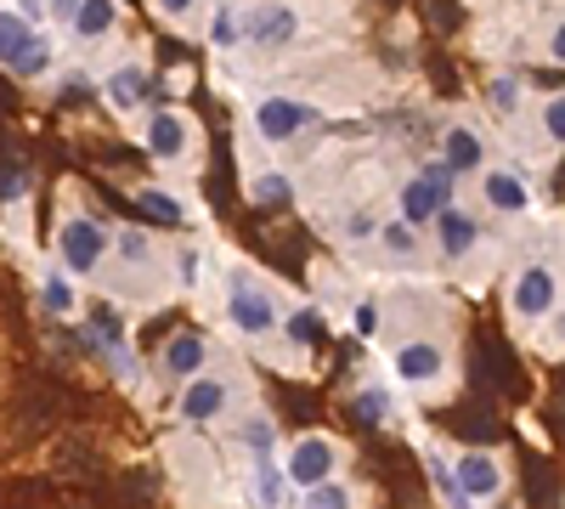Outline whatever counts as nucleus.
<instances>
[{
	"label": "nucleus",
	"mask_w": 565,
	"mask_h": 509,
	"mask_svg": "<svg viewBox=\"0 0 565 509\" xmlns=\"http://www.w3.org/2000/svg\"><path fill=\"white\" fill-rule=\"evenodd\" d=\"M114 255V233L103 226V215L90 210H63L57 221V266L68 277H97Z\"/></svg>",
	"instance_id": "1"
},
{
	"label": "nucleus",
	"mask_w": 565,
	"mask_h": 509,
	"mask_svg": "<svg viewBox=\"0 0 565 509\" xmlns=\"http://www.w3.org/2000/svg\"><path fill=\"white\" fill-rule=\"evenodd\" d=\"M452 188H458V176H452L441 159H430L418 176L402 181V193H396V221L413 226V233H430L436 215L452 204Z\"/></svg>",
	"instance_id": "2"
},
{
	"label": "nucleus",
	"mask_w": 565,
	"mask_h": 509,
	"mask_svg": "<svg viewBox=\"0 0 565 509\" xmlns=\"http://www.w3.org/2000/svg\"><path fill=\"white\" fill-rule=\"evenodd\" d=\"M277 470H282V481H289L295 492L334 481L340 476V442L322 436V431H306V436H295L289 447L277 453Z\"/></svg>",
	"instance_id": "3"
},
{
	"label": "nucleus",
	"mask_w": 565,
	"mask_h": 509,
	"mask_svg": "<svg viewBox=\"0 0 565 509\" xmlns=\"http://www.w3.org/2000/svg\"><path fill=\"white\" fill-rule=\"evenodd\" d=\"M232 407H238V380L221 374V368H204V374H199V380H186V385H181V396H175L181 425H193V431L221 425Z\"/></svg>",
	"instance_id": "4"
},
{
	"label": "nucleus",
	"mask_w": 565,
	"mask_h": 509,
	"mask_svg": "<svg viewBox=\"0 0 565 509\" xmlns=\"http://www.w3.org/2000/svg\"><path fill=\"white\" fill-rule=\"evenodd\" d=\"M509 311L514 322H543L559 311V272L548 261H526L509 277Z\"/></svg>",
	"instance_id": "5"
},
{
	"label": "nucleus",
	"mask_w": 565,
	"mask_h": 509,
	"mask_svg": "<svg viewBox=\"0 0 565 509\" xmlns=\"http://www.w3.org/2000/svg\"><path fill=\"white\" fill-rule=\"evenodd\" d=\"M226 322H232V329H238L244 340H271L277 322H282V311H277V300H271L266 284H255V277H232Z\"/></svg>",
	"instance_id": "6"
},
{
	"label": "nucleus",
	"mask_w": 565,
	"mask_h": 509,
	"mask_svg": "<svg viewBox=\"0 0 565 509\" xmlns=\"http://www.w3.org/2000/svg\"><path fill=\"white\" fill-rule=\"evenodd\" d=\"M317 125V108L311 103H300V97H260L255 103V114H249V130H255V142H266V148H282V142H295V136H306Z\"/></svg>",
	"instance_id": "7"
},
{
	"label": "nucleus",
	"mask_w": 565,
	"mask_h": 509,
	"mask_svg": "<svg viewBox=\"0 0 565 509\" xmlns=\"http://www.w3.org/2000/svg\"><path fill=\"white\" fill-rule=\"evenodd\" d=\"M300 34H306V18L289 0H255V7H244V40L255 52H282V45H295Z\"/></svg>",
	"instance_id": "8"
},
{
	"label": "nucleus",
	"mask_w": 565,
	"mask_h": 509,
	"mask_svg": "<svg viewBox=\"0 0 565 509\" xmlns=\"http://www.w3.org/2000/svg\"><path fill=\"white\" fill-rule=\"evenodd\" d=\"M97 85H103V103H108L114 114H141V108L153 103V91H159V85H153V63L141 57V52H125Z\"/></svg>",
	"instance_id": "9"
},
{
	"label": "nucleus",
	"mask_w": 565,
	"mask_h": 509,
	"mask_svg": "<svg viewBox=\"0 0 565 509\" xmlns=\"http://www.w3.org/2000/svg\"><path fill=\"white\" fill-rule=\"evenodd\" d=\"M148 153L159 159V165H186L193 159V148H199V125H193V114L186 108H159L153 119H148Z\"/></svg>",
	"instance_id": "10"
},
{
	"label": "nucleus",
	"mask_w": 565,
	"mask_h": 509,
	"mask_svg": "<svg viewBox=\"0 0 565 509\" xmlns=\"http://www.w3.org/2000/svg\"><path fill=\"white\" fill-rule=\"evenodd\" d=\"M452 481H458V492H463V503L476 509V503H492L503 487H509V470H503V458L498 453H487V447H469L458 465H452Z\"/></svg>",
	"instance_id": "11"
},
{
	"label": "nucleus",
	"mask_w": 565,
	"mask_h": 509,
	"mask_svg": "<svg viewBox=\"0 0 565 509\" xmlns=\"http://www.w3.org/2000/svg\"><path fill=\"white\" fill-rule=\"evenodd\" d=\"M391 368H396V380H402V385L430 391V385H441V380H447L452 357H447V346H441V340H424V335H418V340H402V346H396Z\"/></svg>",
	"instance_id": "12"
},
{
	"label": "nucleus",
	"mask_w": 565,
	"mask_h": 509,
	"mask_svg": "<svg viewBox=\"0 0 565 509\" xmlns=\"http://www.w3.org/2000/svg\"><path fill=\"white\" fill-rule=\"evenodd\" d=\"M481 199L492 215H526L532 210V176L514 165H487L481 170Z\"/></svg>",
	"instance_id": "13"
},
{
	"label": "nucleus",
	"mask_w": 565,
	"mask_h": 509,
	"mask_svg": "<svg viewBox=\"0 0 565 509\" xmlns=\"http://www.w3.org/2000/svg\"><path fill=\"white\" fill-rule=\"evenodd\" d=\"M204 368H210V340H204V335L181 329V335H170V340H164V351H159V380L186 385V380H199Z\"/></svg>",
	"instance_id": "14"
},
{
	"label": "nucleus",
	"mask_w": 565,
	"mask_h": 509,
	"mask_svg": "<svg viewBox=\"0 0 565 509\" xmlns=\"http://www.w3.org/2000/svg\"><path fill=\"white\" fill-rule=\"evenodd\" d=\"M452 176H481L487 170V136L476 130V125H463V119H452L447 130H441V153H436Z\"/></svg>",
	"instance_id": "15"
},
{
	"label": "nucleus",
	"mask_w": 565,
	"mask_h": 509,
	"mask_svg": "<svg viewBox=\"0 0 565 509\" xmlns=\"http://www.w3.org/2000/svg\"><path fill=\"white\" fill-rule=\"evenodd\" d=\"M430 233H436V244H441V255H447V261H463L469 250L481 244V221L469 215V210H458V204H447V210L436 215Z\"/></svg>",
	"instance_id": "16"
},
{
	"label": "nucleus",
	"mask_w": 565,
	"mask_h": 509,
	"mask_svg": "<svg viewBox=\"0 0 565 509\" xmlns=\"http://www.w3.org/2000/svg\"><path fill=\"white\" fill-rule=\"evenodd\" d=\"M119 23H125V7H119V0H79V12H74L68 34H74L79 45H97V40H108Z\"/></svg>",
	"instance_id": "17"
},
{
	"label": "nucleus",
	"mask_w": 565,
	"mask_h": 509,
	"mask_svg": "<svg viewBox=\"0 0 565 509\" xmlns=\"http://www.w3.org/2000/svg\"><path fill=\"white\" fill-rule=\"evenodd\" d=\"M34 40H40V23H29L18 7H0V68L18 74V63L29 57Z\"/></svg>",
	"instance_id": "18"
},
{
	"label": "nucleus",
	"mask_w": 565,
	"mask_h": 509,
	"mask_svg": "<svg viewBox=\"0 0 565 509\" xmlns=\"http://www.w3.org/2000/svg\"><path fill=\"white\" fill-rule=\"evenodd\" d=\"M249 492H255L260 509H289V503H295V487L282 481L277 458H271V465H249Z\"/></svg>",
	"instance_id": "19"
},
{
	"label": "nucleus",
	"mask_w": 565,
	"mask_h": 509,
	"mask_svg": "<svg viewBox=\"0 0 565 509\" xmlns=\"http://www.w3.org/2000/svg\"><path fill=\"white\" fill-rule=\"evenodd\" d=\"M238 436H244V453H249V465H271L277 458V425H271V413H249V420L238 425Z\"/></svg>",
	"instance_id": "20"
},
{
	"label": "nucleus",
	"mask_w": 565,
	"mask_h": 509,
	"mask_svg": "<svg viewBox=\"0 0 565 509\" xmlns=\"http://www.w3.org/2000/svg\"><path fill=\"white\" fill-rule=\"evenodd\" d=\"M40 300H45V311H52V317L79 311V289H74V277H68L63 266H45V272H40Z\"/></svg>",
	"instance_id": "21"
},
{
	"label": "nucleus",
	"mask_w": 565,
	"mask_h": 509,
	"mask_svg": "<svg viewBox=\"0 0 565 509\" xmlns=\"http://www.w3.org/2000/svg\"><path fill=\"white\" fill-rule=\"evenodd\" d=\"M136 204H141V215L159 221V226H186V204L170 188H136Z\"/></svg>",
	"instance_id": "22"
},
{
	"label": "nucleus",
	"mask_w": 565,
	"mask_h": 509,
	"mask_svg": "<svg viewBox=\"0 0 565 509\" xmlns=\"http://www.w3.org/2000/svg\"><path fill=\"white\" fill-rule=\"evenodd\" d=\"M204 40L215 45V52H232V45H244V7H238V0H221Z\"/></svg>",
	"instance_id": "23"
},
{
	"label": "nucleus",
	"mask_w": 565,
	"mask_h": 509,
	"mask_svg": "<svg viewBox=\"0 0 565 509\" xmlns=\"http://www.w3.org/2000/svg\"><path fill=\"white\" fill-rule=\"evenodd\" d=\"M391 413H396V396L385 385H362L356 391V420L362 425H391Z\"/></svg>",
	"instance_id": "24"
},
{
	"label": "nucleus",
	"mask_w": 565,
	"mask_h": 509,
	"mask_svg": "<svg viewBox=\"0 0 565 509\" xmlns=\"http://www.w3.org/2000/svg\"><path fill=\"white\" fill-rule=\"evenodd\" d=\"M300 509H356V492L334 476V481H322V487H306L300 492Z\"/></svg>",
	"instance_id": "25"
},
{
	"label": "nucleus",
	"mask_w": 565,
	"mask_h": 509,
	"mask_svg": "<svg viewBox=\"0 0 565 509\" xmlns=\"http://www.w3.org/2000/svg\"><path fill=\"white\" fill-rule=\"evenodd\" d=\"M424 465H430V476H436V492H441V503L447 509H469L463 503V492H458V481H452V465L436 453V447H424Z\"/></svg>",
	"instance_id": "26"
},
{
	"label": "nucleus",
	"mask_w": 565,
	"mask_h": 509,
	"mask_svg": "<svg viewBox=\"0 0 565 509\" xmlns=\"http://www.w3.org/2000/svg\"><path fill=\"white\" fill-rule=\"evenodd\" d=\"M487 97H492V108H498V114H521V103H526V85L514 79V74H498V79L487 85Z\"/></svg>",
	"instance_id": "27"
},
{
	"label": "nucleus",
	"mask_w": 565,
	"mask_h": 509,
	"mask_svg": "<svg viewBox=\"0 0 565 509\" xmlns=\"http://www.w3.org/2000/svg\"><path fill=\"white\" fill-rule=\"evenodd\" d=\"M277 329L289 335L295 346H311V340H317V306H300V311H289V317L277 322Z\"/></svg>",
	"instance_id": "28"
},
{
	"label": "nucleus",
	"mask_w": 565,
	"mask_h": 509,
	"mask_svg": "<svg viewBox=\"0 0 565 509\" xmlns=\"http://www.w3.org/2000/svg\"><path fill=\"white\" fill-rule=\"evenodd\" d=\"M249 199H260V204L289 199V181H282V170H260V176H249Z\"/></svg>",
	"instance_id": "29"
},
{
	"label": "nucleus",
	"mask_w": 565,
	"mask_h": 509,
	"mask_svg": "<svg viewBox=\"0 0 565 509\" xmlns=\"http://www.w3.org/2000/svg\"><path fill=\"white\" fill-rule=\"evenodd\" d=\"M45 68H52V34L40 29V40L29 45V57L18 63V79H34V74H45Z\"/></svg>",
	"instance_id": "30"
},
{
	"label": "nucleus",
	"mask_w": 565,
	"mask_h": 509,
	"mask_svg": "<svg viewBox=\"0 0 565 509\" xmlns=\"http://www.w3.org/2000/svg\"><path fill=\"white\" fill-rule=\"evenodd\" d=\"M380 244H385L391 255H413V250H418V233H413V226H402V221H385V226H380Z\"/></svg>",
	"instance_id": "31"
},
{
	"label": "nucleus",
	"mask_w": 565,
	"mask_h": 509,
	"mask_svg": "<svg viewBox=\"0 0 565 509\" xmlns=\"http://www.w3.org/2000/svg\"><path fill=\"white\" fill-rule=\"evenodd\" d=\"M0 199H7V204L29 199V165H7V170H0Z\"/></svg>",
	"instance_id": "32"
},
{
	"label": "nucleus",
	"mask_w": 565,
	"mask_h": 509,
	"mask_svg": "<svg viewBox=\"0 0 565 509\" xmlns=\"http://www.w3.org/2000/svg\"><path fill=\"white\" fill-rule=\"evenodd\" d=\"M543 136L548 142H565V91L543 103Z\"/></svg>",
	"instance_id": "33"
},
{
	"label": "nucleus",
	"mask_w": 565,
	"mask_h": 509,
	"mask_svg": "<svg viewBox=\"0 0 565 509\" xmlns=\"http://www.w3.org/2000/svg\"><path fill=\"white\" fill-rule=\"evenodd\" d=\"M148 7H153V18H164V23H186V18L199 12V0H148Z\"/></svg>",
	"instance_id": "34"
},
{
	"label": "nucleus",
	"mask_w": 565,
	"mask_h": 509,
	"mask_svg": "<svg viewBox=\"0 0 565 509\" xmlns=\"http://www.w3.org/2000/svg\"><path fill=\"white\" fill-rule=\"evenodd\" d=\"M85 85H90V74H85V68H63V74H57V97L79 103V97H85Z\"/></svg>",
	"instance_id": "35"
},
{
	"label": "nucleus",
	"mask_w": 565,
	"mask_h": 509,
	"mask_svg": "<svg viewBox=\"0 0 565 509\" xmlns=\"http://www.w3.org/2000/svg\"><path fill=\"white\" fill-rule=\"evenodd\" d=\"M351 322H356L362 340H373V335H380V306H373V300H356V317H351Z\"/></svg>",
	"instance_id": "36"
},
{
	"label": "nucleus",
	"mask_w": 565,
	"mask_h": 509,
	"mask_svg": "<svg viewBox=\"0 0 565 509\" xmlns=\"http://www.w3.org/2000/svg\"><path fill=\"white\" fill-rule=\"evenodd\" d=\"M199 277H204V250H181V284L193 289Z\"/></svg>",
	"instance_id": "37"
},
{
	"label": "nucleus",
	"mask_w": 565,
	"mask_h": 509,
	"mask_svg": "<svg viewBox=\"0 0 565 509\" xmlns=\"http://www.w3.org/2000/svg\"><path fill=\"white\" fill-rule=\"evenodd\" d=\"M548 63H565V18L548 29Z\"/></svg>",
	"instance_id": "38"
},
{
	"label": "nucleus",
	"mask_w": 565,
	"mask_h": 509,
	"mask_svg": "<svg viewBox=\"0 0 565 509\" xmlns=\"http://www.w3.org/2000/svg\"><path fill=\"white\" fill-rule=\"evenodd\" d=\"M373 233H380V226H373V215H351V221H345V238H373Z\"/></svg>",
	"instance_id": "39"
},
{
	"label": "nucleus",
	"mask_w": 565,
	"mask_h": 509,
	"mask_svg": "<svg viewBox=\"0 0 565 509\" xmlns=\"http://www.w3.org/2000/svg\"><path fill=\"white\" fill-rule=\"evenodd\" d=\"M554 340H559V346H565V317H559V322H554Z\"/></svg>",
	"instance_id": "40"
}]
</instances>
